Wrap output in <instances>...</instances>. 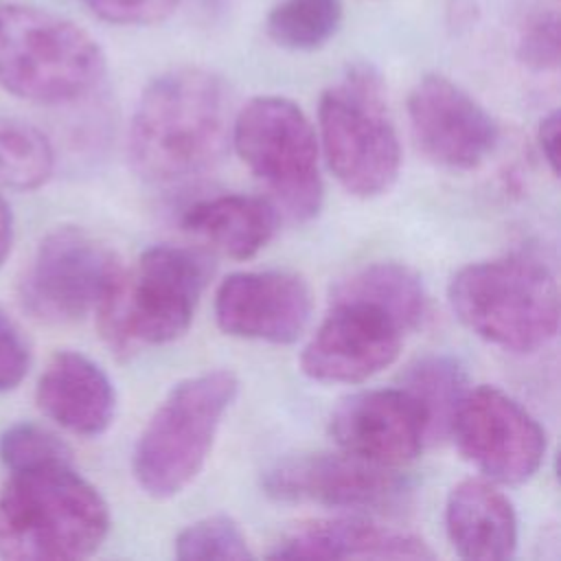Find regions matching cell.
Listing matches in <instances>:
<instances>
[{"mask_svg":"<svg viewBox=\"0 0 561 561\" xmlns=\"http://www.w3.org/2000/svg\"><path fill=\"white\" fill-rule=\"evenodd\" d=\"M228 134L224 81L204 68H175L142 90L129 125V160L153 186L184 184L221 160Z\"/></svg>","mask_w":561,"mask_h":561,"instance_id":"obj_1","label":"cell"},{"mask_svg":"<svg viewBox=\"0 0 561 561\" xmlns=\"http://www.w3.org/2000/svg\"><path fill=\"white\" fill-rule=\"evenodd\" d=\"M107 530V504L72 460L11 471L0 491V557L7 561L83 559Z\"/></svg>","mask_w":561,"mask_h":561,"instance_id":"obj_2","label":"cell"},{"mask_svg":"<svg viewBox=\"0 0 561 561\" xmlns=\"http://www.w3.org/2000/svg\"><path fill=\"white\" fill-rule=\"evenodd\" d=\"M447 298L469 331L511 353H533L559 331L557 278L533 256L465 265L449 280Z\"/></svg>","mask_w":561,"mask_h":561,"instance_id":"obj_3","label":"cell"},{"mask_svg":"<svg viewBox=\"0 0 561 561\" xmlns=\"http://www.w3.org/2000/svg\"><path fill=\"white\" fill-rule=\"evenodd\" d=\"M105 72L99 44L75 22L33 7H0V88L57 105L92 92Z\"/></svg>","mask_w":561,"mask_h":561,"instance_id":"obj_4","label":"cell"},{"mask_svg":"<svg viewBox=\"0 0 561 561\" xmlns=\"http://www.w3.org/2000/svg\"><path fill=\"white\" fill-rule=\"evenodd\" d=\"M237 392L239 379L226 368L199 373L169 390L131 456L134 478L147 495L173 497L197 478Z\"/></svg>","mask_w":561,"mask_h":561,"instance_id":"obj_5","label":"cell"},{"mask_svg":"<svg viewBox=\"0 0 561 561\" xmlns=\"http://www.w3.org/2000/svg\"><path fill=\"white\" fill-rule=\"evenodd\" d=\"M206 278L208 265L193 250L147 248L96 307L103 337L116 351L178 340L193 322Z\"/></svg>","mask_w":561,"mask_h":561,"instance_id":"obj_6","label":"cell"},{"mask_svg":"<svg viewBox=\"0 0 561 561\" xmlns=\"http://www.w3.org/2000/svg\"><path fill=\"white\" fill-rule=\"evenodd\" d=\"M318 125L327 164L351 195L377 197L394 184L401 147L373 68L355 66L322 92Z\"/></svg>","mask_w":561,"mask_h":561,"instance_id":"obj_7","label":"cell"},{"mask_svg":"<svg viewBox=\"0 0 561 561\" xmlns=\"http://www.w3.org/2000/svg\"><path fill=\"white\" fill-rule=\"evenodd\" d=\"M243 164L265 184L274 202L294 221H309L322 208L324 184L316 131L289 99L263 94L250 99L230 127Z\"/></svg>","mask_w":561,"mask_h":561,"instance_id":"obj_8","label":"cell"},{"mask_svg":"<svg viewBox=\"0 0 561 561\" xmlns=\"http://www.w3.org/2000/svg\"><path fill=\"white\" fill-rule=\"evenodd\" d=\"M121 270L99 239L77 226H59L39 241L20 280V300L44 322H77L96 311Z\"/></svg>","mask_w":561,"mask_h":561,"instance_id":"obj_9","label":"cell"},{"mask_svg":"<svg viewBox=\"0 0 561 561\" xmlns=\"http://www.w3.org/2000/svg\"><path fill=\"white\" fill-rule=\"evenodd\" d=\"M449 434L458 451L497 484L530 480L546 456L543 427L513 397L493 386H478L462 394Z\"/></svg>","mask_w":561,"mask_h":561,"instance_id":"obj_10","label":"cell"},{"mask_svg":"<svg viewBox=\"0 0 561 561\" xmlns=\"http://www.w3.org/2000/svg\"><path fill=\"white\" fill-rule=\"evenodd\" d=\"M276 502H302L331 508L386 511L405 500L410 486L394 467L353 454H296L276 460L261 478Z\"/></svg>","mask_w":561,"mask_h":561,"instance_id":"obj_11","label":"cell"},{"mask_svg":"<svg viewBox=\"0 0 561 561\" xmlns=\"http://www.w3.org/2000/svg\"><path fill=\"white\" fill-rule=\"evenodd\" d=\"M408 331L383 309L331 296V309L300 353V368L320 383H362L388 368Z\"/></svg>","mask_w":561,"mask_h":561,"instance_id":"obj_12","label":"cell"},{"mask_svg":"<svg viewBox=\"0 0 561 561\" xmlns=\"http://www.w3.org/2000/svg\"><path fill=\"white\" fill-rule=\"evenodd\" d=\"M408 118L419 149L451 171L480 167L500 138L493 116L443 75H425L412 88Z\"/></svg>","mask_w":561,"mask_h":561,"instance_id":"obj_13","label":"cell"},{"mask_svg":"<svg viewBox=\"0 0 561 561\" xmlns=\"http://www.w3.org/2000/svg\"><path fill=\"white\" fill-rule=\"evenodd\" d=\"M311 289L291 272H237L215 294V320L232 337L270 344L296 342L309 324Z\"/></svg>","mask_w":561,"mask_h":561,"instance_id":"obj_14","label":"cell"},{"mask_svg":"<svg viewBox=\"0 0 561 561\" xmlns=\"http://www.w3.org/2000/svg\"><path fill=\"white\" fill-rule=\"evenodd\" d=\"M331 436L346 454L399 467L421 454L430 440V421L419 399L403 386L364 390L335 408Z\"/></svg>","mask_w":561,"mask_h":561,"instance_id":"obj_15","label":"cell"},{"mask_svg":"<svg viewBox=\"0 0 561 561\" xmlns=\"http://www.w3.org/2000/svg\"><path fill=\"white\" fill-rule=\"evenodd\" d=\"M39 410L77 436L103 434L116 414V390L107 373L79 351H59L37 379Z\"/></svg>","mask_w":561,"mask_h":561,"instance_id":"obj_16","label":"cell"},{"mask_svg":"<svg viewBox=\"0 0 561 561\" xmlns=\"http://www.w3.org/2000/svg\"><path fill=\"white\" fill-rule=\"evenodd\" d=\"M445 528L462 559L504 561L517 550L515 508L491 480L467 478L449 491Z\"/></svg>","mask_w":561,"mask_h":561,"instance_id":"obj_17","label":"cell"},{"mask_svg":"<svg viewBox=\"0 0 561 561\" xmlns=\"http://www.w3.org/2000/svg\"><path fill=\"white\" fill-rule=\"evenodd\" d=\"M270 557L276 559H434L430 546L399 528L370 519L342 517L305 526L285 537Z\"/></svg>","mask_w":561,"mask_h":561,"instance_id":"obj_18","label":"cell"},{"mask_svg":"<svg viewBox=\"0 0 561 561\" xmlns=\"http://www.w3.org/2000/svg\"><path fill=\"white\" fill-rule=\"evenodd\" d=\"M182 224L221 254L252 259L274 237L278 219L267 199L230 193L193 204Z\"/></svg>","mask_w":561,"mask_h":561,"instance_id":"obj_19","label":"cell"},{"mask_svg":"<svg viewBox=\"0 0 561 561\" xmlns=\"http://www.w3.org/2000/svg\"><path fill=\"white\" fill-rule=\"evenodd\" d=\"M333 296L357 298L388 311L405 331L416 329L427 311L421 278L401 263H370L337 283Z\"/></svg>","mask_w":561,"mask_h":561,"instance_id":"obj_20","label":"cell"},{"mask_svg":"<svg viewBox=\"0 0 561 561\" xmlns=\"http://www.w3.org/2000/svg\"><path fill=\"white\" fill-rule=\"evenodd\" d=\"M55 169V151L48 136L20 118H0V186L35 191Z\"/></svg>","mask_w":561,"mask_h":561,"instance_id":"obj_21","label":"cell"},{"mask_svg":"<svg viewBox=\"0 0 561 561\" xmlns=\"http://www.w3.org/2000/svg\"><path fill=\"white\" fill-rule=\"evenodd\" d=\"M342 18V0H278L265 18V33L285 50L307 53L324 46Z\"/></svg>","mask_w":561,"mask_h":561,"instance_id":"obj_22","label":"cell"},{"mask_svg":"<svg viewBox=\"0 0 561 561\" xmlns=\"http://www.w3.org/2000/svg\"><path fill=\"white\" fill-rule=\"evenodd\" d=\"M403 388L410 390L423 405L430 421V440L449 434V423L458 401L467 392L465 370L451 357H425L410 366L403 377Z\"/></svg>","mask_w":561,"mask_h":561,"instance_id":"obj_23","label":"cell"},{"mask_svg":"<svg viewBox=\"0 0 561 561\" xmlns=\"http://www.w3.org/2000/svg\"><path fill=\"white\" fill-rule=\"evenodd\" d=\"M175 557L180 561H241L252 559L254 552L232 517L210 515L180 530L175 537Z\"/></svg>","mask_w":561,"mask_h":561,"instance_id":"obj_24","label":"cell"},{"mask_svg":"<svg viewBox=\"0 0 561 561\" xmlns=\"http://www.w3.org/2000/svg\"><path fill=\"white\" fill-rule=\"evenodd\" d=\"M55 460H70L68 445L37 423H13L0 434V462L9 471H22Z\"/></svg>","mask_w":561,"mask_h":561,"instance_id":"obj_25","label":"cell"},{"mask_svg":"<svg viewBox=\"0 0 561 561\" xmlns=\"http://www.w3.org/2000/svg\"><path fill=\"white\" fill-rule=\"evenodd\" d=\"M96 18L112 24L147 26L167 20L180 0H79Z\"/></svg>","mask_w":561,"mask_h":561,"instance_id":"obj_26","label":"cell"},{"mask_svg":"<svg viewBox=\"0 0 561 561\" xmlns=\"http://www.w3.org/2000/svg\"><path fill=\"white\" fill-rule=\"evenodd\" d=\"M519 59L533 70H554L559 66V22L554 13L539 15L524 28Z\"/></svg>","mask_w":561,"mask_h":561,"instance_id":"obj_27","label":"cell"},{"mask_svg":"<svg viewBox=\"0 0 561 561\" xmlns=\"http://www.w3.org/2000/svg\"><path fill=\"white\" fill-rule=\"evenodd\" d=\"M31 368V346L22 329L0 309V392L15 390Z\"/></svg>","mask_w":561,"mask_h":561,"instance_id":"obj_28","label":"cell"},{"mask_svg":"<svg viewBox=\"0 0 561 561\" xmlns=\"http://www.w3.org/2000/svg\"><path fill=\"white\" fill-rule=\"evenodd\" d=\"M537 145H539V151H541L543 160L548 162L550 171L557 173V169H559V112L557 110H552L550 114H546L539 121Z\"/></svg>","mask_w":561,"mask_h":561,"instance_id":"obj_29","label":"cell"},{"mask_svg":"<svg viewBox=\"0 0 561 561\" xmlns=\"http://www.w3.org/2000/svg\"><path fill=\"white\" fill-rule=\"evenodd\" d=\"M11 243H13V217H11L9 204L0 195V267L11 252Z\"/></svg>","mask_w":561,"mask_h":561,"instance_id":"obj_30","label":"cell"},{"mask_svg":"<svg viewBox=\"0 0 561 561\" xmlns=\"http://www.w3.org/2000/svg\"><path fill=\"white\" fill-rule=\"evenodd\" d=\"M217 2H219V0H204V7H206V9H215Z\"/></svg>","mask_w":561,"mask_h":561,"instance_id":"obj_31","label":"cell"}]
</instances>
